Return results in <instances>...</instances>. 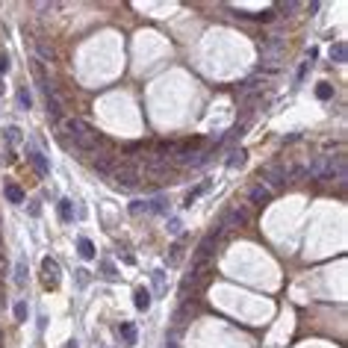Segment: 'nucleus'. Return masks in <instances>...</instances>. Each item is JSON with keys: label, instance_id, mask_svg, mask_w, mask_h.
Listing matches in <instances>:
<instances>
[{"label": "nucleus", "instance_id": "nucleus-1", "mask_svg": "<svg viewBox=\"0 0 348 348\" xmlns=\"http://www.w3.org/2000/svg\"><path fill=\"white\" fill-rule=\"evenodd\" d=\"M216 245H218V233H207L204 239H201V245H198V251H195V260H192V275L201 277V272L207 269V263H210V257L216 254Z\"/></svg>", "mask_w": 348, "mask_h": 348}, {"label": "nucleus", "instance_id": "nucleus-2", "mask_svg": "<svg viewBox=\"0 0 348 348\" xmlns=\"http://www.w3.org/2000/svg\"><path fill=\"white\" fill-rule=\"evenodd\" d=\"M109 180L115 183L118 189H136L142 180V168L133 166V162H118V168L109 174Z\"/></svg>", "mask_w": 348, "mask_h": 348}, {"label": "nucleus", "instance_id": "nucleus-3", "mask_svg": "<svg viewBox=\"0 0 348 348\" xmlns=\"http://www.w3.org/2000/svg\"><path fill=\"white\" fill-rule=\"evenodd\" d=\"M251 218V210L248 207H230V210H224L221 213V218H218V224H216V230L213 233H224V230H230V228H242L245 221Z\"/></svg>", "mask_w": 348, "mask_h": 348}, {"label": "nucleus", "instance_id": "nucleus-4", "mask_svg": "<svg viewBox=\"0 0 348 348\" xmlns=\"http://www.w3.org/2000/svg\"><path fill=\"white\" fill-rule=\"evenodd\" d=\"M286 180H289V166H265V168H260V183H263L269 192L280 189Z\"/></svg>", "mask_w": 348, "mask_h": 348}, {"label": "nucleus", "instance_id": "nucleus-5", "mask_svg": "<svg viewBox=\"0 0 348 348\" xmlns=\"http://www.w3.org/2000/svg\"><path fill=\"white\" fill-rule=\"evenodd\" d=\"M42 272H45V286L48 289L59 286V263H56L53 257H45V260H42Z\"/></svg>", "mask_w": 348, "mask_h": 348}, {"label": "nucleus", "instance_id": "nucleus-6", "mask_svg": "<svg viewBox=\"0 0 348 348\" xmlns=\"http://www.w3.org/2000/svg\"><path fill=\"white\" fill-rule=\"evenodd\" d=\"M97 159L92 162V168H95L97 174H104V177H109L115 168H118V156L115 154H95Z\"/></svg>", "mask_w": 348, "mask_h": 348}, {"label": "nucleus", "instance_id": "nucleus-7", "mask_svg": "<svg viewBox=\"0 0 348 348\" xmlns=\"http://www.w3.org/2000/svg\"><path fill=\"white\" fill-rule=\"evenodd\" d=\"M27 159L33 162V168H36L42 177H48V174H50V166H48V159H45V154H42V151H36V148H27Z\"/></svg>", "mask_w": 348, "mask_h": 348}, {"label": "nucleus", "instance_id": "nucleus-8", "mask_svg": "<svg viewBox=\"0 0 348 348\" xmlns=\"http://www.w3.org/2000/svg\"><path fill=\"white\" fill-rule=\"evenodd\" d=\"M248 201H251V204H257V207H263V204H269V201H272V192L265 189L263 183H254L251 189H248Z\"/></svg>", "mask_w": 348, "mask_h": 348}, {"label": "nucleus", "instance_id": "nucleus-9", "mask_svg": "<svg viewBox=\"0 0 348 348\" xmlns=\"http://www.w3.org/2000/svg\"><path fill=\"white\" fill-rule=\"evenodd\" d=\"M345 59H348L345 42H334V45H331V62H336V65H345Z\"/></svg>", "mask_w": 348, "mask_h": 348}, {"label": "nucleus", "instance_id": "nucleus-10", "mask_svg": "<svg viewBox=\"0 0 348 348\" xmlns=\"http://www.w3.org/2000/svg\"><path fill=\"white\" fill-rule=\"evenodd\" d=\"M133 304H136V310H148V307H151V292L145 286H139L133 292Z\"/></svg>", "mask_w": 348, "mask_h": 348}, {"label": "nucleus", "instance_id": "nucleus-11", "mask_svg": "<svg viewBox=\"0 0 348 348\" xmlns=\"http://www.w3.org/2000/svg\"><path fill=\"white\" fill-rule=\"evenodd\" d=\"M166 210H168V198H162V195L145 201V213H166Z\"/></svg>", "mask_w": 348, "mask_h": 348}, {"label": "nucleus", "instance_id": "nucleus-12", "mask_svg": "<svg viewBox=\"0 0 348 348\" xmlns=\"http://www.w3.org/2000/svg\"><path fill=\"white\" fill-rule=\"evenodd\" d=\"M3 195H6L9 204H24V192H21V186H15V183H6Z\"/></svg>", "mask_w": 348, "mask_h": 348}, {"label": "nucleus", "instance_id": "nucleus-13", "mask_svg": "<svg viewBox=\"0 0 348 348\" xmlns=\"http://www.w3.org/2000/svg\"><path fill=\"white\" fill-rule=\"evenodd\" d=\"M77 248H80V257H83V260H95V245H92V239H86V236H80V239H77Z\"/></svg>", "mask_w": 348, "mask_h": 348}, {"label": "nucleus", "instance_id": "nucleus-14", "mask_svg": "<svg viewBox=\"0 0 348 348\" xmlns=\"http://www.w3.org/2000/svg\"><path fill=\"white\" fill-rule=\"evenodd\" d=\"M245 148H230V154H228V168H239L242 162H245Z\"/></svg>", "mask_w": 348, "mask_h": 348}, {"label": "nucleus", "instance_id": "nucleus-15", "mask_svg": "<svg viewBox=\"0 0 348 348\" xmlns=\"http://www.w3.org/2000/svg\"><path fill=\"white\" fill-rule=\"evenodd\" d=\"M118 334H121V339H124V345H136V327H133L130 322H121Z\"/></svg>", "mask_w": 348, "mask_h": 348}, {"label": "nucleus", "instance_id": "nucleus-16", "mask_svg": "<svg viewBox=\"0 0 348 348\" xmlns=\"http://www.w3.org/2000/svg\"><path fill=\"white\" fill-rule=\"evenodd\" d=\"M183 260V239L177 242V245H171V248H168V257H166V263L168 265H177Z\"/></svg>", "mask_w": 348, "mask_h": 348}, {"label": "nucleus", "instance_id": "nucleus-17", "mask_svg": "<svg viewBox=\"0 0 348 348\" xmlns=\"http://www.w3.org/2000/svg\"><path fill=\"white\" fill-rule=\"evenodd\" d=\"M151 280H154L156 295H162V292H166V272H162V269H154V272H151Z\"/></svg>", "mask_w": 348, "mask_h": 348}, {"label": "nucleus", "instance_id": "nucleus-18", "mask_svg": "<svg viewBox=\"0 0 348 348\" xmlns=\"http://www.w3.org/2000/svg\"><path fill=\"white\" fill-rule=\"evenodd\" d=\"M100 275L107 277V280H118V269L112 260H100Z\"/></svg>", "mask_w": 348, "mask_h": 348}, {"label": "nucleus", "instance_id": "nucleus-19", "mask_svg": "<svg viewBox=\"0 0 348 348\" xmlns=\"http://www.w3.org/2000/svg\"><path fill=\"white\" fill-rule=\"evenodd\" d=\"M204 192H210V183H201L198 189H192V192L186 195V201H183V207H192V204H195V201H198V198H201Z\"/></svg>", "mask_w": 348, "mask_h": 348}, {"label": "nucleus", "instance_id": "nucleus-20", "mask_svg": "<svg viewBox=\"0 0 348 348\" xmlns=\"http://www.w3.org/2000/svg\"><path fill=\"white\" fill-rule=\"evenodd\" d=\"M15 283H18V286H24V283H27V260H24V257H21L18 265H15Z\"/></svg>", "mask_w": 348, "mask_h": 348}, {"label": "nucleus", "instance_id": "nucleus-21", "mask_svg": "<svg viewBox=\"0 0 348 348\" xmlns=\"http://www.w3.org/2000/svg\"><path fill=\"white\" fill-rule=\"evenodd\" d=\"M18 107H21V109L33 107V95H30V89H27V86H24V89H18Z\"/></svg>", "mask_w": 348, "mask_h": 348}, {"label": "nucleus", "instance_id": "nucleus-22", "mask_svg": "<svg viewBox=\"0 0 348 348\" xmlns=\"http://www.w3.org/2000/svg\"><path fill=\"white\" fill-rule=\"evenodd\" d=\"M316 97H319V100H331V97H334V86H331V83H319Z\"/></svg>", "mask_w": 348, "mask_h": 348}, {"label": "nucleus", "instance_id": "nucleus-23", "mask_svg": "<svg viewBox=\"0 0 348 348\" xmlns=\"http://www.w3.org/2000/svg\"><path fill=\"white\" fill-rule=\"evenodd\" d=\"M59 218H62V221H71V218H74L71 201H68V198H62V201H59Z\"/></svg>", "mask_w": 348, "mask_h": 348}, {"label": "nucleus", "instance_id": "nucleus-24", "mask_svg": "<svg viewBox=\"0 0 348 348\" xmlns=\"http://www.w3.org/2000/svg\"><path fill=\"white\" fill-rule=\"evenodd\" d=\"M168 233H174V236H180V233H183V221H180V218H168Z\"/></svg>", "mask_w": 348, "mask_h": 348}, {"label": "nucleus", "instance_id": "nucleus-25", "mask_svg": "<svg viewBox=\"0 0 348 348\" xmlns=\"http://www.w3.org/2000/svg\"><path fill=\"white\" fill-rule=\"evenodd\" d=\"M6 142H21V130L18 127H6Z\"/></svg>", "mask_w": 348, "mask_h": 348}, {"label": "nucleus", "instance_id": "nucleus-26", "mask_svg": "<svg viewBox=\"0 0 348 348\" xmlns=\"http://www.w3.org/2000/svg\"><path fill=\"white\" fill-rule=\"evenodd\" d=\"M15 319H18V322H24V319H27V304H24V301L15 304Z\"/></svg>", "mask_w": 348, "mask_h": 348}, {"label": "nucleus", "instance_id": "nucleus-27", "mask_svg": "<svg viewBox=\"0 0 348 348\" xmlns=\"http://www.w3.org/2000/svg\"><path fill=\"white\" fill-rule=\"evenodd\" d=\"M86 283H89V272H86V269H77V286L83 289Z\"/></svg>", "mask_w": 348, "mask_h": 348}, {"label": "nucleus", "instance_id": "nucleus-28", "mask_svg": "<svg viewBox=\"0 0 348 348\" xmlns=\"http://www.w3.org/2000/svg\"><path fill=\"white\" fill-rule=\"evenodd\" d=\"M130 213H133V216L145 213V201H133V204H130Z\"/></svg>", "mask_w": 348, "mask_h": 348}, {"label": "nucleus", "instance_id": "nucleus-29", "mask_svg": "<svg viewBox=\"0 0 348 348\" xmlns=\"http://www.w3.org/2000/svg\"><path fill=\"white\" fill-rule=\"evenodd\" d=\"M6 71H9V56L0 53V74H6Z\"/></svg>", "mask_w": 348, "mask_h": 348}, {"label": "nucleus", "instance_id": "nucleus-30", "mask_svg": "<svg viewBox=\"0 0 348 348\" xmlns=\"http://www.w3.org/2000/svg\"><path fill=\"white\" fill-rule=\"evenodd\" d=\"M56 9V3H38V12H53Z\"/></svg>", "mask_w": 348, "mask_h": 348}, {"label": "nucleus", "instance_id": "nucleus-31", "mask_svg": "<svg viewBox=\"0 0 348 348\" xmlns=\"http://www.w3.org/2000/svg\"><path fill=\"white\" fill-rule=\"evenodd\" d=\"M295 9H298V3H283L280 6V12H295Z\"/></svg>", "mask_w": 348, "mask_h": 348}, {"label": "nucleus", "instance_id": "nucleus-32", "mask_svg": "<svg viewBox=\"0 0 348 348\" xmlns=\"http://www.w3.org/2000/svg\"><path fill=\"white\" fill-rule=\"evenodd\" d=\"M307 68H310V62H301V68H298V80H304V74H307Z\"/></svg>", "mask_w": 348, "mask_h": 348}, {"label": "nucleus", "instance_id": "nucleus-33", "mask_svg": "<svg viewBox=\"0 0 348 348\" xmlns=\"http://www.w3.org/2000/svg\"><path fill=\"white\" fill-rule=\"evenodd\" d=\"M38 213H42V207H38V201H33L30 204V216H38Z\"/></svg>", "mask_w": 348, "mask_h": 348}, {"label": "nucleus", "instance_id": "nucleus-34", "mask_svg": "<svg viewBox=\"0 0 348 348\" xmlns=\"http://www.w3.org/2000/svg\"><path fill=\"white\" fill-rule=\"evenodd\" d=\"M0 95H3V83H0Z\"/></svg>", "mask_w": 348, "mask_h": 348}, {"label": "nucleus", "instance_id": "nucleus-35", "mask_svg": "<svg viewBox=\"0 0 348 348\" xmlns=\"http://www.w3.org/2000/svg\"><path fill=\"white\" fill-rule=\"evenodd\" d=\"M0 265H3V254H0Z\"/></svg>", "mask_w": 348, "mask_h": 348}, {"label": "nucleus", "instance_id": "nucleus-36", "mask_svg": "<svg viewBox=\"0 0 348 348\" xmlns=\"http://www.w3.org/2000/svg\"><path fill=\"white\" fill-rule=\"evenodd\" d=\"M0 307H3V295H0Z\"/></svg>", "mask_w": 348, "mask_h": 348}, {"label": "nucleus", "instance_id": "nucleus-37", "mask_svg": "<svg viewBox=\"0 0 348 348\" xmlns=\"http://www.w3.org/2000/svg\"><path fill=\"white\" fill-rule=\"evenodd\" d=\"M0 245H3V239H0Z\"/></svg>", "mask_w": 348, "mask_h": 348}]
</instances>
